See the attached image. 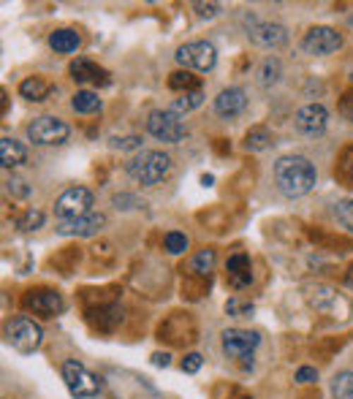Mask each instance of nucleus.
<instances>
[{
	"mask_svg": "<svg viewBox=\"0 0 353 399\" xmlns=\"http://www.w3.org/2000/svg\"><path fill=\"white\" fill-rule=\"evenodd\" d=\"M318 172L304 155H282L275 163V185L288 198H301L316 188Z\"/></svg>",
	"mask_w": 353,
	"mask_h": 399,
	"instance_id": "nucleus-1",
	"label": "nucleus"
},
{
	"mask_svg": "<svg viewBox=\"0 0 353 399\" xmlns=\"http://www.w3.org/2000/svg\"><path fill=\"white\" fill-rule=\"evenodd\" d=\"M125 172H128L131 179H136L139 185L152 188V185H158V182H163L169 177L172 157L166 153H160V150H147V153H139L136 157H131L125 163Z\"/></svg>",
	"mask_w": 353,
	"mask_h": 399,
	"instance_id": "nucleus-2",
	"label": "nucleus"
},
{
	"mask_svg": "<svg viewBox=\"0 0 353 399\" xmlns=\"http://www.w3.org/2000/svg\"><path fill=\"white\" fill-rule=\"evenodd\" d=\"M6 343L14 347L17 353H35L44 343V329L28 315H17L6 323Z\"/></svg>",
	"mask_w": 353,
	"mask_h": 399,
	"instance_id": "nucleus-3",
	"label": "nucleus"
},
{
	"mask_svg": "<svg viewBox=\"0 0 353 399\" xmlns=\"http://www.w3.org/2000/svg\"><path fill=\"white\" fill-rule=\"evenodd\" d=\"M147 133L152 139L163 141V144H179L188 136L185 122L179 120V114L172 109H155L147 114Z\"/></svg>",
	"mask_w": 353,
	"mask_h": 399,
	"instance_id": "nucleus-4",
	"label": "nucleus"
},
{
	"mask_svg": "<svg viewBox=\"0 0 353 399\" xmlns=\"http://www.w3.org/2000/svg\"><path fill=\"white\" fill-rule=\"evenodd\" d=\"M174 60L185 71H198V73H210L217 66V49L210 41H188L174 52Z\"/></svg>",
	"mask_w": 353,
	"mask_h": 399,
	"instance_id": "nucleus-5",
	"label": "nucleus"
},
{
	"mask_svg": "<svg viewBox=\"0 0 353 399\" xmlns=\"http://www.w3.org/2000/svg\"><path fill=\"white\" fill-rule=\"evenodd\" d=\"M25 133H28V141H33L38 147H52V144H63L68 139L71 125L54 114H41V117H33V122L25 128Z\"/></svg>",
	"mask_w": 353,
	"mask_h": 399,
	"instance_id": "nucleus-6",
	"label": "nucleus"
},
{
	"mask_svg": "<svg viewBox=\"0 0 353 399\" xmlns=\"http://www.w3.org/2000/svg\"><path fill=\"white\" fill-rule=\"evenodd\" d=\"M63 381H66V388L71 391L73 399H92L101 394L98 375H92L88 367L73 362V359L63 362Z\"/></svg>",
	"mask_w": 353,
	"mask_h": 399,
	"instance_id": "nucleus-7",
	"label": "nucleus"
},
{
	"mask_svg": "<svg viewBox=\"0 0 353 399\" xmlns=\"http://www.w3.org/2000/svg\"><path fill=\"white\" fill-rule=\"evenodd\" d=\"M92 191L82 188V185H73L68 191H63L54 201V215L60 220H73V218H82L92 212Z\"/></svg>",
	"mask_w": 353,
	"mask_h": 399,
	"instance_id": "nucleus-8",
	"label": "nucleus"
},
{
	"mask_svg": "<svg viewBox=\"0 0 353 399\" xmlns=\"http://www.w3.org/2000/svg\"><path fill=\"white\" fill-rule=\"evenodd\" d=\"M301 52L313 54V57H323V54H332L342 47V35L337 33L335 28H326V25H318L310 28L304 38H301Z\"/></svg>",
	"mask_w": 353,
	"mask_h": 399,
	"instance_id": "nucleus-9",
	"label": "nucleus"
},
{
	"mask_svg": "<svg viewBox=\"0 0 353 399\" xmlns=\"http://www.w3.org/2000/svg\"><path fill=\"white\" fill-rule=\"evenodd\" d=\"M261 337L256 331H247V329H226L223 337H220V345H223V353L229 359H247L253 356V350L258 347Z\"/></svg>",
	"mask_w": 353,
	"mask_h": 399,
	"instance_id": "nucleus-10",
	"label": "nucleus"
},
{
	"mask_svg": "<svg viewBox=\"0 0 353 399\" xmlns=\"http://www.w3.org/2000/svg\"><path fill=\"white\" fill-rule=\"evenodd\" d=\"M294 125L304 136H321L326 131V125H329V112H326V106L321 104L301 106L299 112L294 114Z\"/></svg>",
	"mask_w": 353,
	"mask_h": 399,
	"instance_id": "nucleus-11",
	"label": "nucleus"
},
{
	"mask_svg": "<svg viewBox=\"0 0 353 399\" xmlns=\"http://www.w3.org/2000/svg\"><path fill=\"white\" fill-rule=\"evenodd\" d=\"M104 226H106V215L90 212V215L73 218V220H57L54 231H57L60 237H95Z\"/></svg>",
	"mask_w": 353,
	"mask_h": 399,
	"instance_id": "nucleus-12",
	"label": "nucleus"
},
{
	"mask_svg": "<svg viewBox=\"0 0 353 399\" xmlns=\"http://www.w3.org/2000/svg\"><path fill=\"white\" fill-rule=\"evenodd\" d=\"M247 35L261 49H280L282 44L288 41V30L277 22H253Z\"/></svg>",
	"mask_w": 353,
	"mask_h": 399,
	"instance_id": "nucleus-13",
	"label": "nucleus"
},
{
	"mask_svg": "<svg viewBox=\"0 0 353 399\" xmlns=\"http://www.w3.org/2000/svg\"><path fill=\"white\" fill-rule=\"evenodd\" d=\"M247 109V93L242 87H226L215 98V114L223 120H234Z\"/></svg>",
	"mask_w": 353,
	"mask_h": 399,
	"instance_id": "nucleus-14",
	"label": "nucleus"
},
{
	"mask_svg": "<svg viewBox=\"0 0 353 399\" xmlns=\"http://www.w3.org/2000/svg\"><path fill=\"white\" fill-rule=\"evenodd\" d=\"M68 73L71 79L76 82V85H98V87H106L112 79H109V71L101 69L98 63H92L88 57H76L73 63L68 66Z\"/></svg>",
	"mask_w": 353,
	"mask_h": 399,
	"instance_id": "nucleus-15",
	"label": "nucleus"
},
{
	"mask_svg": "<svg viewBox=\"0 0 353 399\" xmlns=\"http://www.w3.org/2000/svg\"><path fill=\"white\" fill-rule=\"evenodd\" d=\"M25 304H28V310H33L41 318H54L66 310V302L57 291H30Z\"/></svg>",
	"mask_w": 353,
	"mask_h": 399,
	"instance_id": "nucleus-16",
	"label": "nucleus"
},
{
	"mask_svg": "<svg viewBox=\"0 0 353 399\" xmlns=\"http://www.w3.org/2000/svg\"><path fill=\"white\" fill-rule=\"evenodd\" d=\"M226 275H229L231 288H245L253 280V266H250V256L247 253H234L226 261Z\"/></svg>",
	"mask_w": 353,
	"mask_h": 399,
	"instance_id": "nucleus-17",
	"label": "nucleus"
},
{
	"mask_svg": "<svg viewBox=\"0 0 353 399\" xmlns=\"http://www.w3.org/2000/svg\"><path fill=\"white\" fill-rule=\"evenodd\" d=\"M0 163L3 169H19L28 163V147L22 141L11 139V136H3L0 139Z\"/></svg>",
	"mask_w": 353,
	"mask_h": 399,
	"instance_id": "nucleus-18",
	"label": "nucleus"
},
{
	"mask_svg": "<svg viewBox=\"0 0 353 399\" xmlns=\"http://www.w3.org/2000/svg\"><path fill=\"white\" fill-rule=\"evenodd\" d=\"M52 93H54V87L49 85L47 79H41V76H28V79L19 85V95L28 98V101H33V104L47 101Z\"/></svg>",
	"mask_w": 353,
	"mask_h": 399,
	"instance_id": "nucleus-19",
	"label": "nucleus"
},
{
	"mask_svg": "<svg viewBox=\"0 0 353 399\" xmlns=\"http://www.w3.org/2000/svg\"><path fill=\"white\" fill-rule=\"evenodd\" d=\"M49 47H52L57 54H71V52H76V49L82 47V38H79V33H76V30L60 28V30L49 33Z\"/></svg>",
	"mask_w": 353,
	"mask_h": 399,
	"instance_id": "nucleus-20",
	"label": "nucleus"
},
{
	"mask_svg": "<svg viewBox=\"0 0 353 399\" xmlns=\"http://www.w3.org/2000/svg\"><path fill=\"white\" fill-rule=\"evenodd\" d=\"M71 109L76 114H95V112H101V98L92 90H76L71 98Z\"/></svg>",
	"mask_w": 353,
	"mask_h": 399,
	"instance_id": "nucleus-21",
	"label": "nucleus"
},
{
	"mask_svg": "<svg viewBox=\"0 0 353 399\" xmlns=\"http://www.w3.org/2000/svg\"><path fill=\"white\" fill-rule=\"evenodd\" d=\"M282 76V66L277 57H266L264 63H261V71H258V82H261V87H272L277 85Z\"/></svg>",
	"mask_w": 353,
	"mask_h": 399,
	"instance_id": "nucleus-22",
	"label": "nucleus"
},
{
	"mask_svg": "<svg viewBox=\"0 0 353 399\" xmlns=\"http://www.w3.org/2000/svg\"><path fill=\"white\" fill-rule=\"evenodd\" d=\"M272 144V133L266 128H250L245 136V150L247 153H261Z\"/></svg>",
	"mask_w": 353,
	"mask_h": 399,
	"instance_id": "nucleus-23",
	"label": "nucleus"
},
{
	"mask_svg": "<svg viewBox=\"0 0 353 399\" xmlns=\"http://www.w3.org/2000/svg\"><path fill=\"white\" fill-rule=\"evenodd\" d=\"M332 397L335 399H353V372H337L332 381Z\"/></svg>",
	"mask_w": 353,
	"mask_h": 399,
	"instance_id": "nucleus-24",
	"label": "nucleus"
},
{
	"mask_svg": "<svg viewBox=\"0 0 353 399\" xmlns=\"http://www.w3.org/2000/svg\"><path fill=\"white\" fill-rule=\"evenodd\" d=\"M204 104V93L201 90H193V93H182L179 98H174V104H172V112H176V114H188V112H193V109H198V106Z\"/></svg>",
	"mask_w": 353,
	"mask_h": 399,
	"instance_id": "nucleus-25",
	"label": "nucleus"
},
{
	"mask_svg": "<svg viewBox=\"0 0 353 399\" xmlns=\"http://www.w3.org/2000/svg\"><path fill=\"white\" fill-rule=\"evenodd\" d=\"M212 266H215V250L207 247V250H198L191 261V269H193L196 275H201V278H207L212 272Z\"/></svg>",
	"mask_w": 353,
	"mask_h": 399,
	"instance_id": "nucleus-26",
	"label": "nucleus"
},
{
	"mask_svg": "<svg viewBox=\"0 0 353 399\" xmlns=\"http://www.w3.org/2000/svg\"><path fill=\"white\" fill-rule=\"evenodd\" d=\"M169 87H172V90L193 93V90H198V79H196L191 71H174V73L169 76Z\"/></svg>",
	"mask_w": 353,
	"mask_h": 399,
	"instance_id": "nucleus-27",
	"label": "nucleus"
},
{
	"mask_svg": "<svg viewBox=\"0 0 353 399\" xmlns=\"http://www.w3.org/2000/svg\"><path fill=\"white\" fill-rule=\"evenodd\" d=\"M335 218L340 226L353 234V198H340V201H337Z\"/></svg>",
	"mask_w": 353,
	"mask_h": 399,
	"instance_id": "nucleus-28",
	"label": "nucleus"
},
{
	"mask_svg": "<svg viewBox=\"0 0 353 399\" xmlns=\"http://www.w3.org/2000/svg\"><path fill=\"white\" fill-rule=\"evenodd\" d=\"M41 226H44V212H41V209H33V207L25 209L17 220L19 231H35V228H41Z\"/></svg>",
	"mask_w": 353,
	"mask_h": 399,
	"instance_id": "nucleus-29",
	"label": "nucleus"
},
{
	"mask_svg": "<svg viewBox=\"0 0 353 399\" xmlns=\"http://www.w3.org/2000/svg\"><path fill=\"white\" fill-rule=\"evenodd\" d=\"M163 247H166V253H169V256H179V253H185V250H188V237H185V234H179V231H169V234H166V239H163Z\"/></svg>",
	"mask_w": 353,
	"mask_h": 399,
	"instance_id": "nucleus-30",
	"label": "nucleus"
},
{
	"mask_svg": "<svg viewBox=\"0 0 353 399\" xmlns=\"http://www.w3.org/2000/svg\"><path fill=\"white\" fill-rule=\"evenodd\" d=\"M6 191L11 193V196H17V198H28V196H30V188H28V182H25V179H19V177H11V179H6Z\"/></svg>",
	"mask_w": 353,
	"mask_h": 399,
	"instance_id": "nucleus-31",
	"label": "nucleus"
},
{
	"mask_svg": "<svg viewBox=\"0 0 353 399\" xmlns=\"http://www.w3.org/2000/svg\"><path fill=\"white\" fill-rule=\"evenodd\" d=\"M193 11L198 19H212L220 14V6L217 3H193Z\"/></svg>",
	"mask_w": 353,
	"mask_h": 399,
	"instance_id": "nucleus-32",
	"label": "nucleus"
},
{
	"mask_svg": "<svg viewBox=\"0 0 353 399\" xmlns=\"http://www.w3.org/2000/svg\"><path fill=\"white\" fill-rule=\"evenodd\" d=\"M313 294H316V296H313V304H316L318 310H326V307L335 302V294H332L329 288H316Z\"/></svg>",
	"mask_w": 353,
	"mask_h": 399,
	"instance_id": "nucleus-33",
	"label": "nucleus"
},
{
	"mask_svg": "<svg viewBox=\"0 0 353 399\" xmlns=\"http://www.w3.org/2000/svg\"><path fill=\"white\" fill-rule=\"evenodd\" d=\"M201 364H204V356H201V353H188V356L182 359V372L193 375V372L201 369Z\"/></svg>",
	"mask_w": 353,
	"mask_h": 399,
	"instance_id": "nucleus-34",
	"label": "nucleus"
},
{
	"mask_svg": "<svg viewBox=\"0 0 353 399\" xmlns=\"http://www.w3.org/2000/svg\"><path fill=\"white\" fill-rule=\"evenodd\" d=\"M112 147L114 150H139L141 139L139 136H125V139H112Z\"/></svg>",
	"mask_w": 353,
	"mask_h": 399,
	"instance_id": "nucleus-35",
	"label": "nucleus"
},
{
	"mask_svg": "<svg viewBox=\"0 0 353 399\" xmlns=\"http://www.w3.org/2000/svg\"><path fill=\"white\" fill-rule=\"evenodd\" d=\"M340 169H342V174L353 182V147L342 153V157H340Z\"/></svg>",
	"mask_w": 353,
	"mask_h": 399,
	"instance_id": "nucleus-36",
	"label": "nucleus"
},
{
	"mask_svg": "<svg viewBox=\"0 0 353 399\" xmlns=\"http://www.w3.org/2000/svg\"><path fill=\"white\" fill-rule=\"evenodd\" d=\"M318 381V372L313 367H299L297 372V383H316Z\"/></svg>",
	"mask_w": 353,
	"mask_h": 399,
	"instance_id": "nucleus-37",
	"label": "nucleus"
},
{
	"mask_svg": "<svg viewBox=\"0 0 353 399\" xmlns=\"http://www.w3.org/2000/svg\"><path fill=\"white\" fill-rule=\"evenodd\" d=\"M112 204H114V207L117 209H131L128 207V204H133V207H139V198H133V196H114V198H112Z\"/></svg>",
	"mask_w": 353,
	"mask_h": 399,
	"instance_id": "nucleus-38",
	"label": "nucleus"
},
{
	"mask_svg": "<svg viewBox=\"0 0 353 399\" xmlns=\"http://www.w3.org/2000/svg\"><path fill=\"white\" fill-rule=\"evenodd\" d=\"M340 112L345 120L353 122V95H342V104H340Z\"/></svg>",
	"mask_w": 353,
	"mask_h": 399,
	"instance_id": "nucleus-39",
	"label": "nucleus"
},
{
	"mask_svg": "<svg viewBox=\"0 0 353 399\" xmlns=\"http://www.w3.org/2000/svg\"><path fill=\"white\" fill-rule=\"evenodd\" d=\"M152 364H155V367H169V364H172V356H169V353H152Z\"/></svg>",
	"mask_w": 353,
	"mask_h": 399,
	"instance_id": "nucleus-40",
	"label": "nucleus"
},
{
	"mask_svg": "<svg viewBox=\"0 0 353 399\" xmlns=\"http://www.w3.org/2000/svg\"><path fill=\"white\" fill-rule=\"evenodd\" d=\"M345 282L353 288V263H351V269H348V275H345Z\"/></svg>",
	"mask_w": 353,
	"mask_h": 399,
	"instance_id": "nucleus-41",
	"label": "nucleus"
},
{
	"mask_svg": "<svg viewBox=\"0 0 353 399\" xmlns=\"http://www.w3.org/2000/svg\"><path fill=\"white\" fill-rule=\"evenodd\" d=\"M348 25H351V28H353V14H351V17H348Z\"/></svg>",
	"mask_w": 353,
	"mask_h": 399,
	"instance_id": "nucleus-42",
	"label": "nucleus"
},
{
	"mask_svg": "<svg viewBox=\"0 0 353 399\" xmlns=\"http://www.w3.org/2000/svg\"><path fill=\"white\" fill-rule=\"evenodd\" d=\"M351 82H353V73H351Z\"/></svg>",
	"mask_w": 353,
	"mask_h": 399,
	"instance_id": "nucleus-43",
	"label": "nucleus"
},
{
	"mask_svg": "<svg viewBox=\"0 0 353 399\" xmlns=\"http://www.w3.org/2000/svg\"><path fill=\"white\" fill-rule=\"evenodd\" d=\"M245 399H247V397H245Z\"/></svg>",
	"mask_w": 353,
	"mask_h": 399,
	"instance_id": "nucleus-44",
	"label": "nucleus"
}]
</instances>
